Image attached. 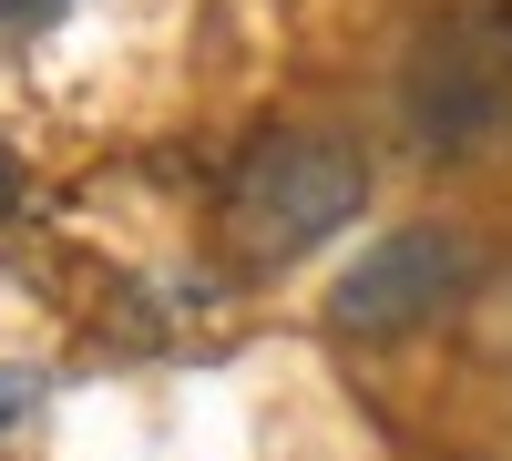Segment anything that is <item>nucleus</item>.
I'll list each match as a JSON object with an SVG mask.
<instances>
[{
	"mask_svg": "<svg viewBox=\"0 0 512 461\" xmlns=\"http://www.w3.org/2000/svg\"><path fill=\"white\" fill-rule=\"evenodd\" d=\"M400 134L420 164L512 154V0H451L400 52Z\"/></svg>",
	"mask_w": 512,
	"mask_h": 461,
	"instance_id": "nucleus-1",
	"label": "nucleus"
},
{
	"mask_svg": "<svg viewBox=\"0 0 512 461\" xmlns=\"http://www.w3.org/2000/svg\"><path fill=\"white\" fill-rule=\"evenodd\" d=\"M359 205H369V164L338 134H267V144H246L236 175H226V236H236L246 267H297V257H318Z\"/></svg>",
	"mask_w": 512,
	"mask_h": 461,
	"instance_id": "nucleus-2",
	"label": "nucleus"
},
{
	"mask_svg": "<svg viewBox=\"0 0 512 461\" xmlns=\"http://www.w3.org/2000/svg\"><path fill=\"white\" fill-rule=\"evenodd\" d=\"M472 287H482V236H461V226H400V236L359 246V267L328 287V328H338V339H410V328L451 318Z\"/></svg>",
	"mask_w": 512,
	"mask_h": 461,
	"instance_id": "nucleus-3",
	"label": "nucleus"
},
{
	"mask_svg": "<svg viewBox=\"0 0 512 461\" xmlns=\"http://www.w3.org/2000/svg\"><path fill=\"white\" fill-rule=\"evenodd\" d=\"M62 11H72V0H0V52H21V41H31V31H52Z\"/></svg>",
	"mask_w": 512,
	"mask_h": 461,
	"instance_id": "nucleus-4",
	"label": "nucleus"
},
{
	"mask_svg": "<svg viewBox=\"0 0 512 461\" xmlns=\"http://www.w3.org/2000/svg\"><path fill=\"white\" fill-rule=\"evenodd\" d=\"M31 400H41V380H31V369H0V431H11Z\"/></svg>",
	"mask_w": 512,
	"mask_h": 461,
	"instance_id": "nucleus-5",
	"label": "nucleus"
},
{
	"mask_svg": "<svg viewBox=\"0 0 512 461\" xmlns=\"http://www.w3.org/2000/svg\"><path fill=\"white\" fill-rule=\"evenodd\" d=\"M11 195H21V164H11V154H0V205H11Z\"/></svg>",
	"mask_w": 512,
	"mask_h": 461,
	"instance_id": "nucleus-6",
	"label": "nucleus"
}]
</instances>
